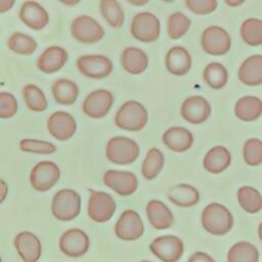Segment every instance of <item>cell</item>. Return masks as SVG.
<instances>
[{
	"label": "cell",
	"instance_id": "1",
	"mask_svg": "<svg viewBox=\"0 0 262 262\" xmlns=\"http://www.w3.org/2000/svg\"><path fill=\"white\" fill-rule=\"evenodd\" d=\"M201 221L204 229L214 235L226 234L233 226L230 211L219 203L207 205L202 212Z\"/></svg>",
	"mask_w": 262,
	"mask_h": 262
},
{
	"label": "cell",
	"instance_id": "2",
	"mask_svg": "<svg viewBox=\"0 0 262 262\" xmlns=\"http://www.w3.org/2000/svg\"><path fill=\"white\" fill-rule=\"evenodd\" d=\"M148 115L146 108L136 100L124 102L115 116V124L126 131H139L147 123Z\"/></svg>",
	"mask_w": 262,
	"mask_h": 262
},
{
	"label": "cell",
	"instance_id": "3",
	"mask_svg": "<svg viewBox=\"0 0 262 262\" xmlns=\"http://www.w3.org/2000/svg\"><path fill=\"white\" fill-rule=\"evenodd\" d=\"M140 152L136 141L126 136H115L108 139L105 156L108 161L117 165H129L136 161Z\"/></svg>",
	"mask_w": 262,
	"mask_h": 262
},
{
	"label": "cell",
	"instance_id": "4",
	"mask_svg": "<svg viewBox=\"0 0 262 262\" xmlns=\"http://www.w3.org/2000/svg\"><path fill=\"white\" fill-rule=\"evenodd\" d=\"M81 210L80 194L70 188L55 192L51 202V213L60 221H70L76 218Z\"/></svg>",
	"mask_w": 262,
	"mask_h": 262
},
{
	"label": "cell",
	"instance_id": "5",
	"mask_svg": "<svg viewBox=\"0 0 262 262\" xmlns=\"http://www.w3.org/2000/svg\"><path fill=\"white\" fill-rule=\"evenodd\" d=\"M160 20L151 12H138L131 20L130 32L140 42L150 43L156 41L160 36Z\"/></svg>",
	"mask_w": 262,
	"mask_h": 262
},
{
	"label": "cell",
	"instance_id": "6",
	"mask_svg": "<svg viewBox=\"0 0 262 262\" xmlns=\"http://www.w3.org/2000/svg\"><path fill=\"white\" fill-rule=\"evenodd\" d=\"M116 211V202L110 193L98 190H90L87 213L90 219L103 223L108 221Z\"/></svg>",
	"mask_w": 262,
	"mask_h": 262
},
{
	"label": "cell",
	"instance_id": "7",
	"mask_svg": "<svg viewBox=\"0 0 262 262\" xmlns=\"http://www.w3.org/2000/svg\"><path fill=\"white\" fill-rule=\"evenodd\" d=\"M72 36L81 43H96L104 36L103 28L89 15H79L71 24Z\"/></svg>",
	"mask_w": 262,
	"mask_h": 262
},
{
	"label": "cell",
	"instance_id": "8",
	"mask_svg": "<svg viewBox=\"0 0 262 262\" xmlns=\"http://www.w3.org/2000/svg\"><path fill=\"white\" fill-rule=\"evenodd\" d=\"M150 252L163 262H177L184 251L182 241L175 235H162L149 244Z\"/></svg>",
	"mask_w": 262,
	"mask_h": 262
},
{
	"label": "cell",
	"instance_id": "9",
	"mask_svg": "<svg viewBox=\"0 0 262 262\" xmlns=\"http://www.w3.org/2000/svg\"><path fill=\"white\" fill-rule=\"evenodd\" d=\"M59 176L60 170L55 163L51 161H41L31 170L30 182L35 190L46 191L55 185Z\"/></svg>",
	"mask_w": 262,
	"mask_h": 262
},
{
	"label": "cell",
	"instance_id": "10",
	"mask_svg": "<svg viewBox=\"0 0 262 262\" xmlns=\"http://www.w3.org/2000/svg\"><path fill=\"white\" fill-rule=\"evenodd\" d=\"M201 44L205 52L211 55H223L229 51L231 39L223 28L211 26L203 31Z\"/></svg>",
	"mask_w": 262,
	"mask_h": 262
},
{
	"label": "cell",
	"instance_id": "11",
	"mask_svg": "<svg viewBox=\"0 0 262 262\" xmlns=\"http://www.w3.org/2000/svg\"><path fill=\"white\" fill-rule=\"evenodd\" d=\"M144 227L139 214L134 210L124 211L115 224L116 235L123 241H136L143 234Z\"/></svg>",
	"mask_w": 262,
	"mask_h": 262
},
{
	"label": "cell",
	"instance_id": "12",
	"mask_svg": "<svg viewBox=\"0 0 262 262\" xmlns=\"http://www.w3.org/2000/svg\"><path fill=\"white\" fill-rule=\"evenodd\" d=\"M79 72L92 79H102L107 77L113 71L111 59L101 54L82 55L77 59Z\"/></svg>",
	"mask_w": 262,
	"mask_h": 262
},
{
	"label": "cell",
	"instance_id": "13",
	"mask_svg": "<svg viewBox=\"0 0 262 262\" xmlns=\"http://www.w3.org/2000/svg\"><path fill=\"white\" fill-rule=\"evenodd\" d=\"M114 102L112 92L106 89H97L90 92L83 100V113L93 119H100L106 116Z\"/></svg>",
	"mask_w": 262,
	"mask_h": 262
},
{
	"label": "cell",
	"instance_id": "14",
	"mask_svg": "<svg viewBox=\"0 0 262 262\" xmlns=\"http://www.w3.org/2000/svg\"><path fill=\"white\" fill-rule=\"evenodd\" d=\"M88 235L79 228H71L66 230L59 237V250L71 258L83 256L89 249Z\"/></svg>",
	"mask_w": 262,
	"mask_h": 262
},
{
	"label": "cell",
	"instance_id": "15",
	"mask_svg": "<svg viewBox=\"0 0 262 262\" xmlns=\"http://www.w3.org/2000/svg\"><path fill=\"white\" fill-rule=\"evenodd\" d=\"M103 183L122 196H127L135 192L138 180L134 173L129 171L107 170L102 176Z\"/></svg>",
	"mask_w": 262,
	"mask_h": 262
},
{
	"label": "cell",
	"instance_id": "16",
	"mask_svg": "<svg viewBox=\"0 0 262 262\" xmlns=\"http://www.w3.org/2000/svg\"><path fill=\"white\" fill-rule=\"evenodd\" d=\"M76 128V121L68 112L56 111L52 113L47 120L48 132L59 141L70 139L75 134Z\"/></svg>",
	"mask_w": 262,
	"mask_h": 262
},
{
	"label": "cell",
	"instance_id": "17",
	"mask_svg": "<svg viewBox=\"0 0 262 262\" xmlns=\"http://www.w3.org/2000/svg\"><path fill=\"white\" fill-rule=\"evenodd\" d=\"M182 118L191 124H202L211 115V105L201 95H192L184 99L180 107Z\"/></svg>",
	"mask_w": 262,
	"mask_h": 262
},
{
	"label": "cell",
	"instance_id": "18",
	"mask_svg": "<svg viewBox=\"0 0 262 262\" xmlns=\"http://www.w3.org/2000/svg\"><path fill=\"white\" fill-rule=\"evenodd\" d=\"M14 247L24 262H37L42 254V246L39 238L30 231H21L13 241Z\"/></svg>",
	"mask_w": 262,
	"mask_h": 262
},
{
	"label": "cell",
	"instance_id": "19",
	"mask_svg": "<svg viewBox=\"0 0 262 262\" xmlns=\"http://www.w3.org/2000/svg\"><path fill=\"white\" fill-rule=\"evenodd\" d=\"M18 16L27 27L33 30H41L49 21L47 11L36 1H25L19 8Z\"/></svg>",
	"mask_w": 262,
	"mask_h": 262
},
{
	"label": "cell",
	"instance_id": "20",
	"mask_svg": "<svg viewBox=\"0 0 262 262\" xmlns=\"http://www.w3.org/2000/svg\"><path fill=\"white\" fill-rule=\"evenodd\" d=\"M68 52L60 46L47 47L37 58V68L45 73L52 74L59 71L68 61Z\"/></svg>",
	"mask_w": 262,
	"mask_h": 262
},
{
	"label": "cell",
	"instance_id": "21",
	"mask_svg": "<svg viewBox=\"0 0 262 262\" xmlns=\"http://www.w3.org/2000/svg\"><path fill=\"white\" fill-rule=\"evenodd\" d=\"M162 141L169 149L182 152L191 147L193 143V136L186 128L173 126L164 132L162 135Z\"/></svg>",
	"mask_w": 262,
	"mask_h": 262
},
{
	"label": "cell",
	"instance_id": "22",
	"mask_svg": "<svg viewBox=\"0 0 262 262\" xmlns=\"http://www.w3.org/2000/svg\"><path fill=\"white\" fill-rule=\"evenodd\" d=\"M165 66L172 75L183 76L191 68L190 54L182 46H173L166 54Z\"/></svg>",
	"mask_w": 262,
	"mask_h": 262
},
{
	"label": "cell",
	"instance_id": "23",
	"mask_svg": "<svg viewBox=\"0 0 262 262\" xmlns=\"http://www.w3.org/2000/svg\"><path fill=\"white\" fill-rule=\"evenodd\" d=\"M146 216L156 229H167L172 226L174 217L170 209L159 200H150L146 205Z\"/></svg>",
	"mask_w": 262,
	"mask_h": 262
},
{
	"label": "cell",
	"instance_id": "24",
	"mask_svg": "<svg viewBox=\"0 0 262 262\" xmlns=\"http://www.w3.org/2000/svg\"><path fill=\"white\" fill-rule=\"evenodd\" d=\"M237 76L239 81L246 85L262 84V55L255 54L246 58L239 66Z\"/></svg>",
	"mask_w": 262,
	"mask_h": 262
},
{
	"label": "cell",
	"instance_id": "25",
	"mask_svg": "<svg viewBox=\"0 0 262 262\" xmlns=\"http://www.w3.org/2000/svg\"><path fill=\"white\" fill-rule=\"evenodd\" d=\"M121 64L126 72L132 75H139L147 69L148 57L140 48L129 46L122 51Z\"/></svg>",
	"mask_w": 262,
	"mask_h": 262
},
{
	"label": "cell",
	"instance_id": "26",
	"mask_svg": "<svg viewBox=\"0 0 262 262\" xmlns=\"http://www.w3.org/2000/svg\"><path fill=\"white\" fill-rule=\"evenodd\" d=\"M231 162L229 150L221 145H217L208 150L203 160L204 168L213 174H218L224 171Z\"/></svg>",
	"mask_w": 262,
	"mask_h": 262
},
{
	"label": "cell",
	"instance_id": "27",
	"mask_svg": "<svg viewBox=\"0 0 262 262\" xmlns=\"http://www.w3.org/2000/svg\"><path fill=\"white\" fill-rule=\"evenodd\" d=\"M168 199L178 207H191L199 203L200 193L190 184L181 183L171 187L168 191Z\"/></svg>",
	"mask_w": 262,
	"mask_h": 262
},
{
	"label": "cell",
	"instance_id": "28",
	"mask_svg": "<svg viewBox=\"0 0 262 262\" xmlns=\"http://www.w3.org/2000/svg\"><path fill=\"white\" fill-rule=\"evenodd\" d=\"M234 114L242 121H255L262 115V100L252 95L244 96L236 101Z\"/></svg>",
	"mask_w": 262,
	"mask_h": 262
},
{
	"label": "cell",
	"instance_id": "29",
	"mask_svg": "<svg viewBox=\"0 0 262 262\" xmlns=\"http://www.w3.org/2000/svg\"><path fill=\"white\" fill-rule=\"evenodd\" d=\"M51 92L54 100L63 105L73 104L78 97L79 87L69 79H58L51 86Z\"/></svg>",
	"mask_w": 262,
	"mask_h": 262
},
{
	"label": "cell",
	"instance_id": "30",
	"mask_svg": "<svg viewBox=\"0 0 262 262\" xmlns=\"http://www.w3.org/2000/svg\"><path fill=\"white\" fill-rule=\"evenodd\" d=\"M259 252L249 242H237L227 253V262H258Z\"/></svg>",
	"mask_w": 262,
	"mask_h": 262
},
{
	"label": "cell",
	"instance_id": "31",
	"mask_svg": "<svg viewBox=\"0 0 262 262\" xmlns=\"http://www.w3.org/2000/svg\"><path fill=\"white\" fill-rule=\"evenodd\" d=\"M164 156L162 151L156 147L147 150L141 166V174L147 180L155 179L164 167Z\"/></svg>",
	"mask_w": 262,
	"mask_h": 262
},
{
	"label": "cell",
	"instance_id": "32",
	"mask_svg": "<svg viewBox=\"0 0 262 262\" xmlns=\"http://www.w3.org/2000/svg\"><path fill=\"white\" fill-rule=\"evenodd\" d=\"M204 81L213 89L223 88L228 80L226 68L220 62H210L206 66L203 72Z\"/></svg>",
	"mask_w": 262,
	"mask_h": 262
},
{
	"label": "cell",
	"instance_id": "33",
	"mask_svg": "<svg viewBox=\"0 0 262 262\" xmlns=\"http://www.w3.org/2000/svg\"><path fill=\"white\" fill-rule=\"evenodd\" d=\"M237 200L241 207L250 214H255L262 209V196L252 186H242L237 190Z\"/></svg>",
	"mask_w": 262,
	"mask_h": 262
},
{
	"label": "cell",
	"instance_id": "34",
	"mask_svg": "<svg viewBox=\"0 0 262 262\" xmlns=\"http://www.w3.org/2000/svg\"><path fill=\"white\" fill-rule=\"evenodd\" d=\"M7 46L11 51L17 54L30 55L37 49V42L33 37L27 34L14 32L9 36Z\"/></svg>",
	"mask_w": 262,
	"mask_h": 262
},
{
	"label": "cell",
	"instance_id": "35",
	"mask_svg": "<svg viewBox=\"0 0 262 262\" xmlns=\"http://www.w3.org/2000/svg\"><path fill=\"white\" fill-rule=\"evenodd\" d=\"M99 10L106 23L113 28H120L125 18L124 10L120 3L116 0H101L99 2Z\"/></svg>",
	"mask_w": 262,
	"mask_h": 262
},
{
	"label": "cell",
	"instance_id": "36",
	"mask_svg": "<svg viewBox=\"0 0 262 262\" xmlns=\"http://www.w3.org/2000/svg\"><path fill=\"white\" fill-rule=\"evenodd\" d=\"M23 98L27 107L33 112H43L48 102L44 92L36 85L28 84L23 88Z\"/></svg>",
	"mask_w": 262,
	"mask_h": 262
},
{
	"label": "cell",
	"instance_id": "37",
	"mask_svg": "<svg viewBox=\"0 0 262 262\" xmlns=\"http://www.w3.org/2000/svg\"><path fill=\"white\" fill-rule=\"evenodd\" d=\"M242 39L251 46L262 44V20L258 18H247L241 26Z\"/></svg>",
	"mask_w": 262,
	"mask_h": 262
},
{
	"label": "cell",
	"instance_id": "38",
	"mask_svg": "<svg viewBox=\"0 0 262 262\" xmlns=\"http://www.w3.org/2000/svg\"><path fill=\"white\" fill-rule=\"evenodd\" d=\"M190 19L182 12L176 11L169 15L167 23V32L171 39H179L190 28Z\"/></svg>",
	"mask_w": 262,
	"mask_h": 262
},
{
	"label": "cell",
	"instance_id": "39",
	"mask_svg": "<svg viewBox=\"0 0 262 262\" xmlns=\"http://www.w3.org/2000/svg\"><path fill=\"white\" fill-rule=\"evenodd\" d=\"M245 162L250 166H257L262 163V141L257 138L248 139L243 148Z\"/></svg>",
	"mask_w": 262,
	"mask_h": 262
},
{
	"label": "cell",
	"instance_id": "40",
	"mask_svg": "<svg viewBox=\"0 0 262 262\" xmlns=\"http://www.w3.org/2000/svg\"><path fill=\"white\" fill-rule=\"evenodd\" d=\"M19 148L23 151L34 154H53L56 147L53 143L33 138H25L19 141Z\"/></svg>",
	"mask_w": 262,
	"mask_h": 262
},
{
	"label": "cell",
	"instance_id": "41",
	"mask_svg": "<svg viewBox=\"0 0 262 262\" xmlns=\"http://www.w3.org/2000/svg\"><path fill=\"white\" fill-rule=\"evenodd\" d=\"M17 112V101L15 97L9 93L2 91L0 93V117L7 119L13 117Z\"/></svg>",
	"mask_w": 262,
	"mask_h": 262
},
{
	"label": "cell",
	"instance_id": "42",
	"mask_svg": "<svg viewBox=\"0 0 262 262\" xmlns=\"http://www.w3.org/2000/svg\"><path fill=\"white\" fill-rule=\"evenodd\" d=\"M185 5L196 14H209L217 8L216 0H186Z\"/></svg>",
	"mask_w": 262,
	"mask_h": 262
},
{
	"label": "cell",
	"instance_id": "43",
	"mask_svg": "<svg viewBox=\"0 0 262 262\" xmlns=\"http://www.w3.org/2000/svg\"><path fill=\"white\" fill-rule=\"evenodd\" d=\"M187 262H215V261L210 255H208L204 252H194L188 258Z\"/></svg>",
	"mask_w": 262,
	"mask_h": 262
},
{
	"label": "cell",
	"instance_id": "44",
	"mask_svg": "<svg viewBox=\"0 0 262 262\" xmlns=\"http://www.w3.org/2000/svg\"><path fill=\"white\" fill-rule=\"evenodd\" d=\"M13 4H14V1H8V0L0 1V12H5L6 10H9Z\"/></svg>",
	"mask_w": 262,
	"mask_h": 262
},
{
	"label": "cell",
	"instance_id": "45",
	"mask_svg": "<svg viewBox=\"0 0 262 262\" xmlns=\"http://www.w3.org/2000/svg\"><path fill=\"white\" fill-rule=\"evenodd\" d=\"M1 188H2V196H1V202L4 201L6 196V191H7V185L3 179H1Z\"/></svg>",
	"mask_w": 262,
	"mask_h": 262
},
{
	"label": "cell",
	"instance_id": "46",
	"mask_svg": "<svg viewBox=\"0 0 262 262\" xmlns=\"http://www.w3.org/2000/svg\"><path fill=\"white\" fill-rule=\"evenodd\" d=\"M225 3H226V4H228V5H231V6H235V5L243 4V3H244V1H243V0H239V1H235V2L233 1V2H232V1H228V0H226V1H225Z\"/></svg>",
	"mask_w": 262,
	"mask_h": 262
},
{
	"label": "cell",
	"instance_id": "47",
	"mask_svg": "<svg viewBox=\"0 0 262 262\" xmlns=\"http://www.w3.org/2000/svg\"><path fill=\"white\" fill-rule=\"evenodd\" d=\"M258 235H259V238L262 242V222L259 224V227H258Z\"/></svg>",
	"mask_w": 262,
	"mask_h": 262
},
{
	"label": "cell",
	"instance_id": "48",
	"mask_svg": "<svg viewBox=\"0 0 262 262\" xmlns=\"http://www.w3.org/2000/svg\"><path fill=\"white\" fill-rule=\"evenodd\" d=\"M131 4H137V5H143L146 4L148 1H144V2H134V1H129Z\"/></svg>",
	"mask_w": 262,
	"mask_h": 262
},
{
	"label": "cell",
	"instance_id": "49",
	"mask_svg": "<svg viewBox=\"0 0 262 262\" xmlns=\"http://www.w3.org/2000/svg\"><path fill=\"white\" fill-rule=\"evenodd\" d=\"M64 4H76V3H78V2H63Z\"/></svg>",
	"mask_w": 262,
	"mask_h": 262
},
{
	"label": "cell",
	"instance_id": "50",
	"mask_svg": "<svg viewBox=\"0 0 262 262\" xmlns=\"http://www.w3.org/2000/svg\"><path fill=\"white\" fill-rule=\"evenodd\" d=\"M140 262H149V261H146V260H143V261H140Z\"/></svg>",
	"mask_w": 262,
	"mask_h": 262
}]
</instances>
